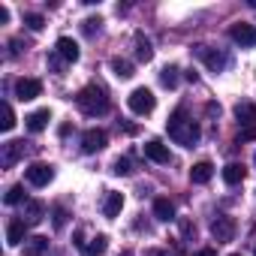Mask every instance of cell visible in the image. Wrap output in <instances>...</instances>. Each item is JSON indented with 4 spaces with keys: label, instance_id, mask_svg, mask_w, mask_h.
<instances>
[{
    "label": "cell",
    "instance_id": "cell-1",
    "mask_svg": "<svg viewBox=\"0 0 256 256\" xmlns=\"http://www.w3.org/2000/svg\"><path fill=\"white\" fill-rule=\"evenodd\" d=\"M166 133H169V139L175 142V145H184V148H193L196 142H199V124L187 114V108H175L172 114H169V120H166Z\"/></svg>",
    "mask_w": 256,
    "mask_h": 256
},
{
    "label": "cell",
    "instance_id": "cell-2",
    "mask_svg": "<svg viewBox=\"0 0 256 256\" xmlns=\"http://www.w3.org/2000/svg\"><path fill=\"white\" fill-rule=\"evenodd\" d=\"M76 106H78L88 118H100V114L108 112V94H106L102 84L90 82V84H84V88L76 94Z\"/></svg>",
    "mask_w": 256,
    "mask_h": 256
},
{
    "label": "cell",
    "instance_id": "cell-3",
    "mask_svg": "<svg viewBox=\"0 0 256 256\" xmlns=\"http://www.w3.org/2000/svg\"><path fill=\"white\" fill-rule=\"evenodd\" d=\"M193 54L211 70V72H223V70H229V64H232V58L226 54V52H220V48H211V46H196L193 48Z\"/></svg>",
    "mask_w": 256,
    "mask_h": 256
},
{
    "label": "cell",
    "instance_id": "cell-4",
    "mask_svg": "<svg viewBox=\"0 0 256 256\" xmlns=\"http://www.w3.org/2000/svg\"><path fill=\"white\" fill-rule=\"evenodd\" d=\"M126 106H130L133 114H151V112L157 108V96H154V90H148V88H136L130 96H126Z\"/></svg>",
    "mask_w": 256,
    "mask_h": 256
},
{
    "label": "cell",
    "instance_id": "cell-5",
    "mask_svg": "<svg viewBox=\"0 0 256 256\" xmlns=\"http://www.w3.org/2000/svg\"><path fill=\"white\" fill-rule=\"evenodd\" d=\"M235 229H238V223H235V217H229V214H217V217L211 220V235H214L217 244L232 241V238H235Z\"/></svg>",
    "mask_w": 256,
    "mask_h": 256
},
{
    "label": "cell",
    "instance_id": "cell-6",
    "mask_svg": "<svg viewBox=\"0 0 256 256\" xmlns=\"http://www.w3.org/2000/svg\"><path fill=\"white\" fill-rule=\"evenodd\" d=\"M235 118H238V124L244 126L241 139H253V136H256V106H253V102H238V106H235ZM241 139H238V142H241Z\"/></svg>",
    "mask_w": 256,
    "mask_h": 256
},
{
    "label": "cell",
    "instance_id": "cell-7",
    "mask_svg": "<svg viewBox=\"0 0 256 256\" xmlns=\"http://www.w3.org/2000/svg\"><path fill=\"white\" fill-rule=\"evenodd\" d=\"M24 151H28V142H24V139L4 142V145H0V166H4V169H12V166L24 157Z\"/></svg>",
    "mask_w": 256,
    "mask_h": 256
},
{
    "label": "cell",
    "instance_id": "cell-8",
    "mask_svg": "<svg viewBox=\"0 0 256 256\" xmlns=\"http://www.w3.org/2000/svg\"><path fill=\"white\" fill-rule=\"evenodd\" d=\"M229 40L238 42L241 48H253L256 46V24H247V22H235L229 28Z\"/></svg>",
    "mask_w": 256,
    "mask_h": 256
},
{
    "label": "cell",
    "instance_id": "cell-9",
    "mask_svg": "<svg viewBox=\"0 0 256 256\" xmlns=\"http://www.w3.org/2000/svg\"><path fill=\"white\" fill-rule=\"evenodd\" d=\"M28 184H34V187H48L52 181H54V166L52 163H34V166H28Z\"/></svg>",
    "mask_w": 256,
    "mask_h": 256
},
{
    "label": "cell",
    "instance_id": "cell-10",
    "mask_svg": "<svg viewBox=\"0 0 256 256\" xmlns=\"http://www.w3.org/2000/svg\"><path fill=\"white\" fill-rule=\"evenodd\" d=\"M106 142H108V136H106V130H84V136H82V151L84 154H96V151H102L106 148Z\"/></svg>",
    "mask_w": 256,
    "mask_h": 256
},
{
    "label": "cell",
    "instance_id": "cell-11",
    "mask_svg": "<svg viewBox=\"0 0 256 256\" xmlns=\"http://www.w3.org/2000/svg\"><path fill=\"white\" fill-rule=\"evenodd\" d=\"M40 94H42V82H40V78H18V82H16V96H18L22 102L36 100Z\"/></svg>",
    "mask_w": 256,
    "mask_h": 256
},
{
    "label": "cell",
    "instance_id": "cell-12",
    "mask_svg": "<svg viewBox=\"0 0 256 256\" xmlns=\"http://www.w3.org/2000/svg\"><path fill=\"white\" fill-rule=\"evenodd\" d=\"M54 52H58V58L64 60V64H76L78 60V42L76 40H70V36H60L58 40V46H54Z\"/></svg>",
    "mask_w": 256,
    "mask_h": 256
},
{
    "label": "cell",
    "instance_id": "cell-13",
    "mask_svg": "<svg viewBox=\"0 0 256 256\" xmlns=\"http://www.w3.org/2000/svg\"><path fill=\"white\" fill-rule=\"evenodd\" d=\"M145 157H148V160H154V163H160V166H166V163L172 160L169 148H166L160 139H151V142H145Z\"/></svg>",
    "mask_w": 256,
    "mask_h": 256
},
{
    "label": "cell",
    "instance_id": "cell-14",
    "mask_svg": "<svg viewBox=\"0 0 256 256\" xmlns=\"http://www.w3.org/2000/svg\"><path fill=\"white\" fill-rule=\"evenodd\" d=\"M42 217H46V205H42L40 199H28L24 208H22V220H24L28 226H34V223H40Z\"/></svg>",
    "mask_w": 256,
    "mask_h": 256
},
{
    "label": "cell",
    "instance_id": "cell-15",
    "mask_svg": "<svg viewBox=\"0 0 256 256\" xmlns=\"http://www.w3.org/2000/svg\"><path fill=\"white\" fill-rule=\"evenodd\" d=\"M24 235H28V223H24L22 217H16V220L6 223V244H10V247H18V244L24 241Z\"/></svg>",
    "mask_w": 256,
    "mask_h": 256
},
{
    "label": "cell",
    "instance_id": "cell-16",
    "mask_svg": "<svg viewBox=\"0 0 256 256\" xmlns=\"http://www.w3.org/2000/svg\"><path fill=\"white\" fill-rule=\"evenodd\" d=\"M48 120H52V112H48V108H36V112H30V114L24 118V124H28L30 133H42L46 126H48Z\"/></svg>",
    "mask_w": 256,
    "mask_h": 256
},
{
    "label": "cell",
    "instance_id": "cell-17",
    "mask_svg": "<svg viewBox=\"0 0 256 256\" xmlns=\"http://www.w3.org/2000/svg\"><path fill=\"white\" fill-rule=\"evenodd\" d=\"M120 208H124V196L120 193H114V190H108L106 196H102V217H118L120 214Z\"/></svg>",
    "mask_w": 256,
    "mask_h": 256
},
{
    "label": "cell",
    "instance_id": "cell-18",
    "mask_svg": "<svg viewBox=\"0 0 256 256\" xmlns=\"http://www.w3.org/2000/svg\"><path fill=\"white\" fill-rule=\"evenodd\" d=\"M154 217H157V220H163V223L175 220V205H172V199L157 196V199H154Z\"/></svg>",
    "mask_w": 256,
    "mask_h": 256
},
{
    "label": "cell",
    "instance_id": "cell-19",
    "mask_svg": "<svg viewBox=\"0 0 256 256\" xmlns=\"http://www.w3.org/2000/svg\"><path fill=\"white\" fill-rule=\"evenodd\" d=\"M214 178V166L208 163V160H202V163H196L193 169H190V181L193 184H208Z\"/></svg>",
    "mask_w": 256,
    "mask_h": 256
},
{
    "label": "cell",
    "instance_id": "cell-20",
    "mask_svg": "<svg viewBox=\"0 0 256 256\" xmlns=\"http://www.w3.org/2000/svg\"><path fill=\"white\" fill-rule=\"evenodd\" d=\"M136 58H139L142 64H148V60L154 58V46H151V40H148L142 30L136 34Z\"/></svg>",
    "mask_w": 256,
    "mask_h": 256
},
{
    "label": "cell",
    "instance_id": "cell-21",
    "mask_svg": "<svg viewBox=\"0 0 256 256\" xmlns=\"http://www.w3.org/2000/svg\"><path fill=\"white\" fill-rule=\"evenodd\" d=\"M106 247H108V238H106V235H96V238L84 241L82 256H102V253H106Z\"/></svg>",
    "mask_w": 256,
    "mask_h": 256
},
{
    "label": "cell",
    "instance_id": "cell-22",
    "mask_svg": "<svg viewBox=\"0 0 256 256\" xmlns=\"http://www.w3.org/2000/svg\"><path fill=\"white\" fill-rule=\"evenodd\" d=\"M108 66H112V72H114L118 78H130V76L136 72V66L126 60V58H112V60H108Z\"/></svg>",
    "mask_w": 256,
    "mask_h": 256
},
{
    "label": "cell",
    "instance_id": "cell-23",
    "mask_svg": "<svg viewBox=\"0 0 256 256\" xmlns=\"http://www.w3.org/2000/svg\"><path fill=\"white\" fill-rule=\"evenodd\" d=\"M223 181H226L229 187L241 184V181H244V166H241V163H229V166L223 169Z\"/></svg>",
    "mask_w": 256,
    "mask_h": 256
},
{
    "label": "cell",
    "instance_id": "cell-24",
    "mask_svg": "<svg viewBox=\"0 0 256 256\" xmlns=\"http://www.w3.org/2000/svg\"><path fill=\"white\" fill-rule=\"evenodd\" d=\"M46 250H48V238L34 235V238L28 241V256H40V253H46Z\"/></svg>",
    "mask_w": 256,
    "mask_h": 256
},
{
    "label": "cell",
    "instance_id": "cell-25",
    "mask_svg": "<svg viewBox=\"0 0 256 256\" xmlns=\"http://www.w3.org/2000/svg\"><path fill=\"white\" fill-rule=\"evenodd\" d=\"M160 82H163V88H178V66H163Z\"/></svg>",
    "mask_w": 256,
    "mask_h": 256
},
{
    "label": "cell",
    "instance_id": "cell-26",
    "mask_svg": "<svg viewBox=\"0 0 256 256\" xmlns=\"http://www.w3.org/2000/svg\"><path fill=\"white\" fill-rule=\"evenodd\" d=\"M4 202H6V205H18V202H28V199H24V187H22V184H12V187L6 190Z\"/></svg>",
    "mask_w": 256,
    "mask_h": 256
},
{
    "label": "cell",
    "instance_id": "cell-27",
    "mask_svg": "<svg viewBox=\"0 0 256 256\" xmlns=\"http://www.w3.org/2000/svg\"><path fill=\"white\" fill-rule=\"evenodd\" d=\"M12 126H16V112H12V106H10V102H4V120H0V130L10 133Z\"/></svg>",
    "mask_w": 256,
    "mask_h": 256
},
{
    "label": "cell",
    "instance_id": "cell-28",
    "mask_svg": "<svg viewBox=\"0 0 256 256\" xmlns=\"http://www.w3.org/2000/svg\"><path fill=\"white\" fill-rule=\"evenodd\" d=\"M112 172H114V175H130V172H133V163L126 160V157H118V160L112 163Z\"/></svg>",
    "mask_w": 256,
    "mask_h": 256
},
{
    "label": "cell",
    "instance_id": "cell-29",
    "mask_svg": "<svg viewBox=\"0 0 256 256\" xmlns=\"http://www.w3.org/2000/svg\"><path fill=\"white\" fill-rule=\"evenodd\" d=\"M24 24H28L30 30H42V28H46V18H42L40 12H28V16H24Z\"/></svg>",
    "mask_w": 256,
    "mask_h": 256
},
{
    "label": "cell",
    "instance_id": "cell-30",
    "mask_svg": "<svg viewBox=\"0 0 256 256\" xmlns=\"http://www.w3.org/2000/svg\"><path fill=\"white\" fill-rule=\"evenodd\" d=\"M52 220H54V229H64V226H66V208L54 205V208H52Z\"/></svg>",
    "mask_w": 256,
    "mask_h": 256
},
{
    "label": "cell",
    "instance_id": "cell-31",
    "mask_svg": "<svg viewBox=\"0 0 256 256\" xmlns=\"http://www.w3.org/2000/svg\"><path fill=\"white\" fill-rule=\"evenodd\" d=\"M100 24H102V18H84V22H82V30H84L88 36H94V34H100Z\"/></svg>",
    "mask_w": 256,
    "mask_h": 256
},
{
    "label": "cell",
    "instance_id": "cell-32",
    "mask_svg": "<svg viewBox=\"0 0 256 256\" xmlns=\"http://www.w3.org/2000/svg\"><path fill=\"white\" fill-rule=\"evenodd\" d=\"M24 48H28V42H24V40H18V36H16V40H10V58H18Z\"/></svg>",
    "mask_w": 256,
    "mask_h": 256
},
{
    "label": "cell",
    "instance_id": "cell-33",
    "mask_svg": "<svg viewBox=\"0 0 256 256\" xmlns=\"http://www.w3.org/2000/svg\"><path fill=\"white\" fill-rule=\"evenodd\" d=\"M145 256H175L172 250H166V247H148L145 250Z\"/></svg>",
    "mask_w": 256,
    "mask_h": 256
},
{
    "label": "cell",
    "instance_id": "cell-34",
    "mask_svg": "<svg viewBox=\"0 0 256 256\" xmlns=\"http://www.w3.org/2000/svg\"><path fill=\"white\" fill-rule=\"evenodd\" d=\"M181 232H184V238H190V235L196 232V226H193L190 220H181Z\"/></svg>",
    "mask_w": 256,
    "mask_h": 256
},
{
    "label": "cell",
    "instance_id": "cell-35",
    "mask_svg": "<svg viewBox=\"0 0 256 256\" xmlns=\"http://www.w3.org/2000/svg\"><path fill=\"white\" fill-rule=\"evenodd\" d=\"M193 256H217V250H214V247H202V250H196Z\"/></svg>",
    "mask_w": 256,
    "mask_h": 256
},
{
    "label": "cell",
    "instance_id": "cell-36",
    "mask_svg": "<svg viewBox=\"0 0 256 256\" xmlns=\"http://www.w3.org/2000/svg\"><path fill=\"white\" fill-rule=\"evenodd\" d=\"M6 22H10V10L0 4V24H6Z\"/></svg>",
    "mask_w": 256,
    "mask_h": 256
},
{
    "label": "cell",
    "instance_id": "cell-37",
    "mask_svg": "<svg viewBox=\"0 0 256 256\" xmlns=\"http://www.w3.org/2000/svg\"><path fill=\"white\" fill-rule=\"evenodd\" d=\"M118 256H133V253H130V250H124V253H118Z\"/></svg>",
    "mask_w": 256,
    "mask_h": 256
},
{
    "label": "cell",
    "instance_id": "cell-38",
    "mask_svg": "<svg viewBox=\"0 0 256 256\" xmlns=\"http://www.w3.org/2000/svg\"><path fill=\"white\" fill-rule=\"evenodd\" d=\"M253 163H256V154H253Z\"/></svg>",
    "mask_w": 256,
    "mask_h": 256
},
{
    "label": "cell",
    "instance_id": "cell-39",
    "mask_svg": "<svg viewBox=\"0 0 256 256\" xmlns=\"http://www.w3.org/2000/svg\"><path fill=\"white\" fill-rule=\"evenodd\" d=\"M232 256H241V253H232Z\"/></svg>",
    "mask_w": 256,
    "mask_h": 256
}]
</instances>
